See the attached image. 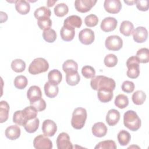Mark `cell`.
<instances>
[{
    "label": "cell",
    "instance_id": "obj_1",
    "mask_svg": "<svg viewBox=\"0 0 149 149\" xmlns=\"http://www.w3.org/2000/svg\"><path fill=\"white\" fill-rule=\"evenodd\" d=\"M90 85L91 88L94 90H107L113 91L115 88L116 83L115 80L110 77L105 76H96L91 78Z\"/></svg>",
    "mask_w": 149,
    "mask_h": 149
},
{
    "label": "cell",
    "instance_id": "obj_2",
    "mask_svg": "<svg viewBox=\"0 0 149 149\" xmlns=\"http://www.w3.org/2000/svg\"><path fill=\"white\" fill-rule=\"evenodd\" d=\"M123 123L130 130L137 131L141 126V120L135 111L128 110L124 113Z\"/></svg>",
    "mask_w": 149,
    "mask_h": 149
},
{
    "label": "cell",
    "instance_id": "obj_3",
    "mask_svg": "<svg viewBox=\"0 0 149 149\" xmlns=\"http://www.w3.org/2000/svg\"><path fill=\"white\" fill-rule=\"evenodd\" d=\"M87 111L86 109L81 107L74 109L73 112L71 125L76 129H81L84 126L87 119Z\"/></svg>",
    "mask_w": 149,
    "mask_h": 149
},
{
    "label": "cell",
    "instance_id": "obj_4",
    "mask_svg": "<svg viewBox=\"0 0 149 149\" xmlns=\"http://www.w3.org/2000/svg\"><path fill=\"white\" fill-rule=\"evenodd\" d=\"M49 68V63L46 59L42 58L34 59L30 64L28 70L33 75L46 72Z\"/></svg>",
    "mask_w": 149,
    "mask_h": 149
},
{
    "label": "cell",
    "instance_id": "obj_5",
    "mask_svg": "<svg viewBox=\"0 0 149 149\" xmlns=\"http://www.w3.org/2000/svg\"><path fill=\"white\" fill-rule=\"evenodd\" d=\"M127 76L131 79H136L140 74V62L135 56L129 57L126 61Z\"/></svg>",
    "mask_w": 149,
    "mask_h": 149
},
{
    "label": "cell",
    "instance_id": "obj_6",
    "mask_svg": "<svg viewBox=\"0 0 149 149\" xmlns=\"http://www.w3.org/2000/svg\"><path fill=\"white\" fill-rule=\"evenodd\" d=\"M105 45L109 50L119 51L123 46V40L119 36H109L106 38Z\"/></svg>",
    "mask_w": 149,
    "mask_h": 149
},
{
    "label": "cell",
    "instance_id": "obj_7",
    "mask_svg": "<svg viewBox=\"0 0 149 149\" xmlns=\"http://www.w3.org/2000/svg\"><path fill=\"white\" fill-rule=\"evenodd\" d=\"M33 146L37 149H51L52 143L45 134H39L34 138Z\"/></svg>",
    "mask_w": 149,
    "mask_h": 149
},
{
    "label": "cell",
    "instance_id": "obj_8",
    "mask_svg": "<svg viewBox=\"0 0 149 149\" xmlns=\"http://www.w3.org/2000/svg\"><path fill=\"white\" fill-rule=\"evenodd\" d=\"M56 146L58 149H72L73 145L70 141L68 133L62 132L59 134L56 139Z\"/></svg>",
    "mask_w": 149,
    "mask_h": 149
},
{
    "label": "cell",
    "instance_id": "obj_9",
    "mask_svg": "<svg viewBox=\"0 0 149 149\" xmlns=\"http://www.w3.org/2000/svg\"><path fill=\"white\" fill-rule=\"evenodd\" d=\"M96 2V0H76L74 1V6L78 12L86 13L89 11Z\"/></svg>",
    "mask_w": 149,
    "mask_h": 149
},
{
    "label": "cell",
    "instance_id": "obj_10",
    "mask_svg": "<svg viewBox=\"0 0 149 149\" xmlns=\"http://www.w3.org/2000/svg\"><path fill=\"white\" fill-rule=\"evenodd\" d=\"M95 36L94 31L90 29H84L79 33L80 41L84 45H90L94 41Z\"/></svg>",
    "mask_w": 149,
    "mask_h": 149
},
{
    "label": "cell",
    "instance_id": "obj_11",
    "mask_svg": "<svg viewBox=\"0 0 149 149\" xmlns=\"http://www.w3.org/2000/svg\"><path fill=\"white\" fill-rule=\"evenodd\" d=\"M105 10L112 14L118 13L122 8V3L119 0H105L104 3Z\"/></svg>",
    "mask_w": 149,
    "mask_h": 149
},
{
    "label": "cell",
    "instance_id": "obj_12",
    "mask_svg": "<svg viewBox=\"0 0 149 149\" xmlns=\"http://www.w3.org/2000/svg\"><path fill=\"white\" fill-rule=\"evenodd\" d=\"M42 130L47 136H53L57 130V126L56 123L51 119L45 120L42 125Z\"/></svg>",
    "mask_w": 149,
    "mask_h": 149
},
{
    "label": "cell",
    "instance_id": "obj_13",
    "mask_svg": "<svg viewBox=\"0 0 149 149\" xmlns=\"http://www.w3.org/2000/svg\"><path fill=\"white\" fill-rule=\"evenodd\" d=\"M133 38L135 42L137 43H142L146 41L148 37V31L146 28L139 26L133 31Z\"/></svg>",
    "mask_w": 149,
    "mask_h": 149
},
{
    "label": "cell",
    "instance_id": "obj_14",
    "mask_svg": "<svg viewBox=\"0 0 149 149\" xmlns=\"http://www.w3.org/2000/svg\"><path fill=\"white\" fill-rule=\"evenodd\" d=\"M118 24L117 20L113 17H107L104 18L101 23L100 27L104 32H110L114 30Z\"/></svg>",
    "mask_w": 149,
    "mask_h": 149
},
{
    "label": "cell",
    "instance_id": "obj_15",
    "mask_svg": "<svg viewBox=\"0 0 149 149\" xmlns=\"http://www.w3.org/2000/svg\"><path fill=\"white\" fill-rule=\"evenodd\" d=\"M27 97L30 102H33L41 98L42 93L40 88L37 86H31L27 90Z\"/></svg>",
    "mask_w": 149,
    "mask_h": 149
},
{
    "label": "cell",
    "instance_id": "obj_16",
    "mask_svg": "<svg viewBox=\"0 0 149 149\" xmlns=\"http://www.w3.org/2000/svg\"><path fill=\"white\" fill-rule=\"evenodd\" d=\"M82 20L80 17L77 15H71L66 17L63 22V26L71 28H79L81 26Z\"/></svg>",
    "mask_w": 149,
    "mask_h": 149
},
{
    "label": "cell",
    "instance_id": "obj_17",
    "mask_svg": "<svg viewBox=\"0 0 149 149\" xmlns=\"http://www.w3.org/2000/svg\"><path fill=\"white\" fill-rule=\"evenodd\" d=\"M92 133L97 137H102L106 135L107 133V127L103 122H97L92 127Z\"/></svg>",
    "mask_w": 149,
    "mask_h": 149
},
{
    "label": "cell",
    "instance_id": "obj_18",
    "mask_svg": "<svg viewBox=\"0 0 149 149\" xmlns=\"http://www.w3.org/2000/svg\"><path fill=\"white\" fill-rule=\"evenodd\" d=\"M5 134L9 140H16L20 136V128L17 125L9 126L6 129Z\"/></svg>",
    "mask_w": 149,
    "mask_h": 149
},
{
    "label": "cell",
    "instance_id": "obj_19",
    "mask_svg": "<svg viewBox=\"0 0 149 149\" xmlns=\"http://www.w3.org/2000/svg\"><path fill=\"white\" fill-rule=\"evenodd\" d=\"M120 119L119 112L115 109H111L108 111L106 116V122L109 126L115 125Z\"/></svg>",
    "mask_w": 149,
    "mask_h": 149
},
{
    "label": "cell",
    "instance_id": "obj_20",
    "mask_svg": "<svg viewBox=\"0 0 149 149\" xmlns=\"http://www.w3.org/2000/svg\"><path fill=\"white\" fill-rule=\"evenodd\" d=\"M28 120L27 115L23 109L15 112L13 116V122L16 124L24 126Z\"/></svg>",
    "mask_w": 149,
    "mask_h": 149
},
{
    "label": "cell",
    "instance_id": "obj_21",
    "mask_svg": "<svg viewBox=\"0 0 149 149\" xmlns=\"http://www.w3.org/2000/svg\"><path fill=\"white\" fill-rule=\"evenodd\" d=\"M60 34L62 39L65 41H70L72 40L75 35L74 29L69 27L63 26L60 31Z\"/></svg>",
    "mask_w": 149,
    "mask_h": 149
},
{
    "label": "cell",
    "instance_id": "obj_22",
    "mask_svg": "<svg viewBox=\"0 0 149 149\" xmlns=\"http://www.w3.org/2000/svg\"><path fill=\"white\" fill-rule=\"evenodd\" d=\"M44 91L47 97L49 98H54L56 97L59 91L58 85H55L47 81L44 84Z\"/></svg>",
    "mask_w": 149,
    "mask_h": 149
},
{
    "label": "cell",
    "instance_id": "obj_23",
    "mask_svg": "<svg viewBox=\"0 0 149 149\" xmlns=\"http://www.w3.org/2000/svg\"><path fill=\"white\" fill-rule=\"evenodd\" d=\"M48 81L51 83L58 85L62 79V75L61 72L58 69H53L49 72L48 74Z\"/></svg>",
    "mask_w": 149,
    "mask_h": 149
},
{
    "label": "cell",
    "instance_id": "obj_24",
    "mask_svg": "<svg viewBox=\"0 0 149 149\" xmlns=\"http://www.w3.org/2000/svg\"><path fill=\"white\" fill-rule=\"evenodd\" d=\"M16 11L21 15L27 14L30 9V6L28 2L25 0H18L15 3Z\"/></svg>",
    "mask_w": 149,
    "mask_h": 149
},
{
    "label": "cell",
    "instance_id": "obj_25",
    "mask_svg": "<svg viewBox=\"0 0 149 149\" xmlns=\"http://www.w3.org/2000/svg\"><path fill=\"white\" fill-rule=\"evenodd\" d=\"M133 29L134 26L131 22L128 20H124L120 24L119 31L123 35L128 37L132 34Z\"/></svg>",
    "mask_w": 149,
    "mask_h": 149
},
{
    "label": "cell",
    "instance_id": "obj_26",
    "mask_svg": "<svg viewBox=\"0 0 149 149\" xmlns=\"http://www.w3.org/2000/svg\"><path fill=\"white\" fill-rule=\"evenodd\" d=\"M9 105L5 101L0 102V122L3 123L6 122L9 116Z\"/></svg>",
    "mask_w": 149,
    "mask_h": 149
},
{
    "label": "cell",
    "instance_id": "obj_27",
    "mask_svg": "<svg viewBox=\"0 0 149 149\" xmlns=\"http://www.w3.org/2000/svg\"><path fill=\"white\" fill-rule=\"evenodd\" d=\"M39 119L38 118L36 117L35 118L29 120L24 125V127L27 132L29 133H33L36 132V130L38 129L39 127Z\"/></svg>",
    "mask_w": 149,
    "mask_h": 149
},
{
    "label": "cell",
    "instance_id": "obj_28",
    "mask_svg": "<svg viewBox=\"0 0 149 149\" xmlns=\"http://www.w3.org/2000/svg\"><path fill=\"white\" fill-rule=\"evenodd\" d=\"M62 69L66 73L77 72L78 65L72 59H68L62 65Z\"/></svg>",
    "mask_w": 149,
    "mask_h": 149
},
{
    "label": "cell",
    "instance_id": "obj_29",
    "mask_svg": "<svg viewBox=\"0 0 149 149\" xmlns=\"http://www.w3.org/2000/svg\"><path fill=\"white\" fill-rule=\"evenodd\" d=\"M113 94L112 91L107 90H100L98 91L97 97L98 100L102 102H108L113 98Z\"/></svg>",
    "mask_w": 149,
    "mask_h": 149
},
{
    "label": "cell",
    "instance_id": "obj_30",
    "mask_svg": "<svg viewBox=\"0 0 149 149\" xmlns=\"http://www.w3.org/2000/svg\"><path fill=\"white\" fill-rule=\"evenodd\" d=\"M135 56L140 63H148L149 61V49L147 48H140L137 51Z\"/></svg>",
    "mask_w": 149,
    "mask_h": 149
},
{
    "label": "cell",
    "instance_id": "obj_31",
    "mask_svg": "<svg viewBox=\"0 0 149 149\" xmlns=\"http://www.w3.org/2000/svg\"><path fill=\"white\" fill-rule=\"evenodd\" d=\"M132 99L134 104L140 105L143 104L146 101V94L142 90H137L133 94Z\"/></svg>",
    "mask_w": 149,
    "mask_h": 149
},
{
    "label": "cell",
    "instance_id": "obj_32",
    "mask_svg": "<svg viewBox=\"0 0 149 149\" xmlns=\"http://www.w3.org/2000/svg\"><path fill=\"white\" fill-rule=\"evenodd\" d=\"M34 15L37 19L44 17H49L51 15V12L49 8L45 6H41L36 9L34 12Z\"/></svg>",
    "mask_w": 149,
    "mask_h": 149
},
{
    "label": "cell",
    "instance_id": "obj_33",
    "mask_svg": "<svg viewBox=\"0 0 149 149\" xmlns=\"http://www.w3.org/2000/svg\"><path fill=\"white\" fill-rule=\"evenodd\" d=\"M115 105L120 109L125 108L129 104L128 97L122 94H118L115 99Z\"/></svg>",
    "mask_w": 149,
    "mask_h": 149
},
{
    "label": "cell",
    "instance_id": "obj_34",
    "mask_svg": "<svg viewBox=\"0 0 149 149\" xmlns=\"http://www.w3.org/2000/svg\"><path fill=\"white\" fill-rule=\"evenodd\" d=\"M117 138L119 144L122 146H125L127 145L129 143L131 139V136L126 130H122L118 133Z\"/></svg>",
    "mask_w": 149,
    "mask_h": 149
},
{
    "label": "cell",
    "instance_id": "obj_35",
    "mask_svg": "<svg viewBox=\"0 0 149 149\" xmlns=\"http://www.w3.org/2000/svg\"><path fill=\"white\" fill-rule=\"evenodd\" d=\"M12 69L17 73L23 72L26 69V63L21 59H16L12 61L11 63Z\"/></svg>",
    "mask_w": 149,
    "mask_h": 149
},
{
    "label": "cell",
    "instance_id": "obj_36",
    "mask_svg": "<svg viewBox=\"0 0 149 149\" xmlns=\"http://www.w3.org/2000/svg\"><path fill=\"white\" fill-rule=\"evenodd\" d=\"M80 80V77L78 72L66 73V83L70 86L77 85Z\"/></svg>",
    "mask_w": 149,
    "mask_h": 149
},
{
    "label": "cell",
    "instance_id": "obj_37",
    "mask_svg": "<svg viewBox=\"0 0 149 149\" xmlns=\"http://www.w3.org/2000/svg\"><path fill=\"white\" fill-rule=\"evenodd\" d=\"M54 10L56 16L58 17H63L68 13L69 8L66 3H60L56 5Z\"/></svg>",
    "mask_w": 149,
    "mask_h": 149
},
{
    "label": "cell",
    "instance_id": "obj_38",
    "mask_svg": "<svg viewBox=\"0 0 149 149\" xmlns=\"http://www.w3.org/2000/svg\"><path fill=\"white\" fill-rule=\"evenodd\" d=\"M42 37L45 41L51 43L55 41L56 38V33L54 29H47L44 30L42 33Z\"/></svg>",
    "mask_w": 149,
    "mask_h": 149
},
{
    "label": "cell",
    "instance_id": "obj_39",
    "mask_svg": "<svg viewBox=\"0 0 149 149\" xmlns=\"http://www.w3.org/2000/svg\"><path fill=\"white\" fill-rule=\"evenodd\" d=\"M13 83L16 88L22 90L24 88L27 86L28 80L26 76L23 75H19L15 78Z\"/></svg>",
    "mask_w": 149,
    "mask_h": 149
},
{
    "label": "cell",
    "instance_id": "obj_40",
    "mask_svg": "<svg viewBox=\"0 0 149 149\" xmlns=\"http://www.w3.org/2000/svg\"><path fill=\"white\" fill-rule=\"evenodd\" d=\"M117 148L115 142L111 140H105L99 142L94 147L95 149H116Z\"/></svg>",
    "mask_w": 149,
    "mask_h": 149
},
{
    "label": "cell",
    "instance_id": "obj_41",
    "mask_svg": "<svg viewBox=\"0 0 149 149\" xmlns=\"http://www.w3.org/2000/svg\"><path fill=\"white\" fill-rule=\"evenodd\" d=\"M104 62L105 65L107 67H114L118 63V58L115 55L113 54H109L105 56L104 58Z\"/></svg>",
    "mask_w": 149,
    "mask_h": 149
},
{
    "label": "cell",
    "instance_id": "obj_42",
    "mask_svg": "<svg viewBox=\"0 0 149 149\" xmlns=\"http://www.w3.org/2000/svg\"><path fill=\"white\" fill-rule=\"evenodd\" d=\"M37 24L40 29L45 30L50 29L52 26V21L49 17H44L38 19Z\"/></svg>",
    "mask_w": 149,
    "mask_h": 149
},
{
    "label": "cell",
    "instance_id": "obj_43",
    "mask_svg": "<svg viewBox=\"0 0 149 149\" xmlns=\"http://www.w3.org/2000/svg\"><path fill=\"white\" fill-rule=\"evenodd\" d=\"M84 23L88 27H94L98 23V18L95 15L90 14L85 17Z\"/></svg>",
    "mask_w": 149,
    "mask_h": 149
},
{
    "label": "cell",
    "instance_id": "obj_44",
    "mask_svg": "<svg viewBox=\"0 0 149 149\" xmlns=\"http://www.w3.org/2000/svg\"><path fill=\"white\" fill-rule=\"evenodd\" d=\"M81 73L84 77L87 79H90L95 76V71L92 66L86 65L82 68Z\"/></svg>",
    "mask_w": 149,
    "mask_h": 149
},
{
    "label": "cell",
    "instance_id": "obj_45",
    "mask_svg": "<svg viewBox=\"0 0 149 149\" xmlns=\"http://www.w3.org/2000/svg\"><path fill=\"white\" fill-rule=\"evenodd\" d=\"M134 87L135 86L134 83L129 80H126L123 81L121 86L122 90L126 93H132L134 89Z\"/></svg>",
    "mask_w": 149,
    "mask_h": 149
},
{
    "label": "cell",
    "instance_id": "obj_46",
    "mask_svg": "<svg viewBox=\"0 0 149 149\" xmlns=\"http://www.w3.org/2000/svg\"><path fill=\"white\" fill-rule=\"evenodd\" d=\"M30 105L34 107L38 111H44L46 108V102L42 98L33 102H30Z\"/></svg>",
    "mask_w": 149,
    "mask_h": 149
},
{
    "label": "cell",
    "instance_id": "obj_47",
    "mask_svg": "<svg viewBox=\"0 0 149 149\" xmlns=\"http://www.w3.org/2000/svg\"><path fill=\"white\" fill-rule=\"evenodd\" d=\"M137 8L141 11H147L148 9V0H137L135 1Z\"/></svg>",
    "mask_w": 149,
    "mask_h": 149
},
{
    "label": "cell",
    "instance_id": "obj_48",
    "mask_svg": "<svg viewBox=\"0 0 149 149\" xmlns=\"http://www.w3.org/2000/svg\"><path fill=\"white\" fill-rule=\"evenodd\" d=\"M1 13V23H3L4 22H6L8 19V16L6 13L1 11L0 12Z\"/></svg>",
    "mask_w": 149,
    "mask_h": 149
},
{
    "label": "cell",
    "instance_id": "obj_49",
    "mask_svg": "<svg viewBox=\"0 0 149 149\" xmlns=\"http://www.w3.org/2000/svg\"><path fill=\"white\" fill-rule=\"evenodd\" d=\"M56 0H55V1L48 0V1H47V6H48V7H51V6H54V5L55 4V3H56Z\"/></svg>",
    "mask_w": 149,
    "mask_h": 149
},
{
    "label": "cell",
    "instance_id": "obj_50",
    "mask_svg": "<svg viewBox=\"0 0 149 149\" xmlns=\"http://www.w3.org/2000/svg\"><path fill=\"white\" fill-rule=\"evenodd\" d=\"M124 2L126 3L128 5H133L135 3V1H125L124 0Z\"/></svg>",
    "mask_w": 149,
    "mask_h": 149
},
{
    "label": "cell",
    "instance_id": "obj_51",
    "mask_svg": "<svg viewBox=\"0 0 149 149\" xmlns=\"http://www.w3.org/2000/svg\"><path fill=\"white\" fill-rule=\"evenodd\" d=\"M132 147H137L138 148H139V147H138V146H130L129 147V148H132Z\"/></svg>",
    "mask_w": 149,
    "mask_h": 149
}]
</instances>
